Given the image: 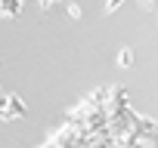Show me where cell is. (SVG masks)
I'll return each instance as SVG.
<instances>
[{
  "label": "cell",
  "mask_w": 158,
  "mask_h": 148,
  "mask_svg": "<svg viewBox=\"0 0 158 148\" xmlns=\"http://www.w3.org/2000/svg\"><path fill=\"white\" fill-rule=\"evenodd\" d=\"M118 65H121V68H130V65H133V49H130V46H121V53H118Z\"/></svg>",
  "instance_id": "6da1fadb"
},
{
  "label": "cell",
  "mask_w": 158,
  "mask_h": 148,
  "mask_svg": "<svg viewBox=\"0 0 158 148\" xmlns=\"http://www.w3.org/2000/svg\"><path fill=\"white\" fill-rule=\"evenodd\" d=\"M121 3H124V0H106V13H115V10H121Z\"/></svg>",
  "instance_id": "7a4b0ae2"
},
{
  "label": "cell",
  "mask_w": 158,
  "mask_h": 148,
  "mask_svg": "<svg viewBox=\"0 0 158 148\" xmlns=\"http://www.w3.org/2000/svg\"><path fill=\"white\" fill-rule=\"evenodd\" d=\"M68 16H71V19H81L84 13H81V6H77V3H68Z\"/></svg>",
  "instance_id": "3957f363"
},
{
  "label": "cell",
  "mask_w": 158,
  "mask_h": 148,
  "mask_svg": "<svg viewBox=\"0 0 158 148\" xmlns=\"http://www.w3.org/2000/svg\"><path fill=\"white\" fill-rule=\"evenodd\" d=\"M139 6L143 10H155V0H139Z\"/></svg>",
  "instance_id": "277c9868"
}]
</instances>
